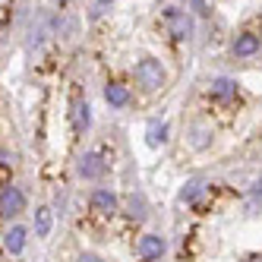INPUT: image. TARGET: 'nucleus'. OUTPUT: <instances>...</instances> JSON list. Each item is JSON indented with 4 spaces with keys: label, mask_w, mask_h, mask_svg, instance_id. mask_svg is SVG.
Segmentation results:
<instances>
[{
    "label": "nucleus",
    "mask_w": 262,
    "mask_h": 262,
    "mask_svg": "<svg viewBox=\"0 0 262 262\" xmlns=\"http://www.w3.org/2000/svg\"><path fill=\"white\" fill-rule=\"evenodd\" d=\"M136 82H139L142 92H148V95L161 92L164 82H167V73H164L161 60H155V57H142V60L136 63Z\"/></svg>",
    "instance_id": "nucleus-1"
},
{
    "label": "nucleus",
    "mask_w": 262,
    "mask_h": 262,
    "mask_svg": "<svg viewBox=\"0 0 262 262\" xmlns=\"http://www.w3.org/2000/svg\"><path fill=\"white\" fill-rule=\"evenodd\" d=\"M26 212V193L16 190V186H7L0 190V218H16Z\"/></svg>",
    "instance_id": "nucleus-2"
},
{
    "label": "nucleus",
    "mask_w": 262,
    "mask_h": 262,
    "mask_svg": "<svg viewBox=\"0 0 262 262\" xmlns=\"http://www.w3.org/2000/svg\"><path fill=\"white\" fill-rule=\"evenodd\" d=\"M164 29L171 32V38L183 41L186 35H190V16H186L180 7H171V10H164Z\"/></svg>",
    "instance_id": "nucleus-3"
},
{
    "label": "nucleus",
    "mask_w": 262,
    "mask_h": 262,
    "mask_svg": "<svg viewBox=\"0 0 262 262\" xmlns=\"http://www.w3.org/2000/svg\"><path fill=\"white\" fill-rule=\"evenodd\" d=\"M164 250H167V243H164L158 234H145V237H139V243H136V253H139V259H145V262L161 259Z\"/></svg>",
    "instance_id": "nucleus-4"
},
{
    "label": "nucleus",
    "mask_w": 262,
    "mask_h": 262,
    "mask_svg": "<svg viewBox=\"0 0 262 262\" xmlns=\"http://www.w3.org/2000/svg\"><path fill=\"white\" fill-rule=\"evenodd\" d=\"M104 158L101 155H95V152H85L82 158H79V174L85 177V180H98V177H104Z\"/></svg>",
    "instance_id": "nucleus-5"
},
{
    "label": "nucleus",
    "mask_w": 262,
    "mask_h": 262,
    "mask_svg": "<svg viewBox=\"0 0 262 262\" xmlns=\"http://www.w3.org/2000/svg\"><path fill=\"white\" fill-rule=\"evenodd\" d=\"M117 205H120V199L114 196V190H95L92 193V209L98 215H114Z\"/></svg>",
    "instance_id": "nucleus-6"
},
{
    "label": "nucleus",
    "mask_w": 262,
    "mask_h": 262,
    "mask_svg": "<svg viewBox=\"0 0 262 262\" xmlns=\"http://www.w3.org/2000/svg\"><path fill=\"white\" fill-rule=\"evenodd\" d=\"M26 237H29V231L23 228V224H16V228H10V231H7V237H4V247H7V253L19 256V253L26 250Z\"/></svg>",
    "instance_id": "nucleus-7"
},
{
    "label": "nucleus",
    "mask_w": 262,
    "mask_h": 262,
    "mask_svg": "<svg viewBox=\"0 0 262 262\" xmlns=\"http://www.w3.org/2000/svg\"><path fill=\"white\" fill-rule=\"evenodd\" d=\"M259 38L253 32H247V35H240V38L234 41V57H253V54H259Z\"/></svg>",
    "instance_id": "nucleus-8"
},
{
    "label": "nucleus",
    "mask_w": 262,
    "mask_h": 262,
    "mask_svg": "<svg viewBox=\"0 0 262 262\" xmlns=\"http://www.w3.org/2000/svg\"><path fill=\"white\" fill-rule=\"evenodd\" d=\"M104 98H107L111 107H126V104H129V89L120 85V82H111V85L104 89Z\"/></svg>",
    "instance_id": "nucleus-9"
},
{
    "label": "nucleus",
    "mask_w": 262,
    "mask_h": 262,
    "mask_svg": "<svg viewBox=\"0 0 262 262\" xmlns=\"http://www.w3.org/2000/svg\"><path fill=\"white\" fill-rule=\"evenodd\" d=\"M212 95H215V98H234V95H237V82H234V79H224V76L215 79V82H212Z\"/></svg>",
    "instance_id": "nucleus-10"
},
{
    "label": "nucleus",
    "mask_w": 262,
    "mask_h": 262,
    "mask_svg": "<svg viewBox=\"0 0 262 262\" xmlns=\"http://www.w3.org/2000/svg\"><path fill=\"white\" fill-rule=\"evenodd\" d=\"M51 224H54L51 209H38V212H35V234H38V237H48L51 234Z\"/></svg>",
    "instance_id": "nucleus-11"
},
{
    "label": "nucleus",
    "mask_w": 262,
    "mask_h": 262,
    "mask_svg": "<svg viewBox=\"0 0 262 262\" xmlns=\"http://www.w3.org/2000/svg\"><path fill=\"white\" fill-rule=\"evenodd\" d=\"M126 215H129V218H136V221L145 218V199L136 196V193H133V196H126Z\"/></svg>",
    "instance_id": "nucleus-12"
},
{
    "label": "nucleus",
    "mask_w": 262,
    "mask_h": 262,
    "mask_svg": "<svg viewBox=\"0 0 262 262\" xmlns=\"http://www.w3.org/2000/svg\"><path fill=\"white\" fill-rule=\"evenodd\" d=\"M190 139H193V148H205L212 139V129L209 126H193L190 129Z\"/></svg>",
    "instance_id": "nucleus-13"
},
{
    "label": "nucleus",
    "mask_w": 262,
    "mask_h": 262,
    "mask_svg": "<svg viewBox=\"0 0 262 262\" xmlns=\"http://www.w3.org/2000/svg\"><path fill=\"white\" fill-rule=\"evenodd\" d=\"M73 120H76V126H79V129H82V126H89V104H85L82 98L73 101Z\"/></svg>",
    "instance_id": "nucleus-14"
},
{
    "label": "nucleus",
    "mask_w": 262,
    "mask_h": 262,
    "mask_svg": "<svg viewBox=\"0 0 262 262\" xmlns=\"http://www.w3.org/2000/svg\"><path fill=\"white\" fill-rule=\"evenodd\" d=\"M164 133H167V126L164 123H148V133H145V139H148V145H158V142H164Z\"/></svg>",
    "instance_id": "nucleus-15"
},
{
    "label": "nucleus",
    "mask_w": 262,
    "mask_h": 262,
    "mask_svg": "<svg viewBox=\"0 0 262 262\" xmlns=\"http://www.w3.org/2000/svg\"><path fill=\"white\" fill-rule=\"evenodd\" d=\"M202 190V180H190V183H186L183 186V193H180V199L186 202V199H196V193Z\"/></svg>",
    "instance_id": "nucleus-16"
},
{
    "label": "nucleus",
    "mask_w": 262,
    "mask_h": 262,
    "mask_svg": "<svg viewBox=\"0 0 262 262\" xmlns=\"http://www.w3.org/2000/svg\"><path fill=\"white\" fill-rule=\"evenodd\" d=\"M76 262H101V259H98V256H95V253H82V256H79V259H76Z\"/></svg>",
    "instance_id": "nucleus-17"
},
{
    "label": "nucleus",
    "mask_w": 262,
    "mask_h": 262,
    "mask_svg": "<svg viewBox=\"0 0 262 262\" xmlns=\"http://www.w3.org/2000/svg\"><path fill=\"white\" fill-rule=\"evenodd\" d=\"M253 199H256V202H262V180L253 186Z\"/></svg>",
    "instance_id": "nucleus-18"
},
{
    "label": "nucleus",
    "mask_w": 262,
    "mask_h": 262,
    "mask_svg": "<svg viewBox=\"0 0 262 262\" xmlns=\"http://www.w3.org/2000/svg\"><path fill=\"white\" fill-rule=\"evenodd\" d=\"M193 7H196V13H205V0H193Z\"/></svg>",
    "instance_id": "nucleus-19"
},
{
    "label": "nucleus",
    "mask_w": 262,
    "mask_h": 262,
    "mask_svg": "<svg viewBox=\"0 0 262 262\" xmlns=\"http://www.w3.org/2000/svg\"><path fill=\"white\" fill-rule=\"evenodd\" d=\"M60 4H67V0H60Z\"/></svg>",
    "instance_id": "nucleus-20"
}]
</instances>
